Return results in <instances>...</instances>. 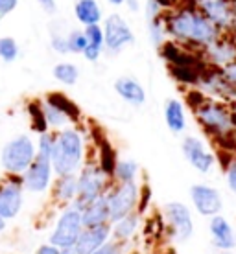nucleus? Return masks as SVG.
I'll list each match as a JSON object with an SVG mask.
<instances>
[{"mask_svg":"<svg viewBox=\"0 0 236 254\" xmlns=\"http://www.w3.org/2000/svg\"><path fill=\"white\" fill-rule=\"evenodd\" d=\"M164 26L166 35H172L181 45L194 46L199 50H205L220 37V30L216 26L190 7H183L164 17Z\"/></svg>","mask_w":236,"mask_h":254,"instance_id":"nucleus-1","label":"nucleus"},{"mask_svg":"<svg viewBox=\"0 0 236 254\" xmlns=\"http://www.w3.org/2000/svg\"><path fill=\"white\" fill-rule=\"evenodd\" d=\"M52 170L56 177L78 175L85 160L83 134L74 127H65L54 134L52 144Z\"/></svg>","mask_w":236,"mask_h":254,"instance_id":"nucleus-2","label":"nucleus"},{"mask_svg":"<svg viewBox=\"0 0 236 254\" xmlns=\"http://www.w3.org/2000/svg\"><path fill=\"white\" fill-rule=\"evenodd\" d=\"M194 116L205 131L218 140H229L235 136L236 126L233 109L220 100H203L194 107Z\"/></svg>","mask_w":236,"mask_h":254,"instance_id":"nucleus-3","label":"nucleus"},{"mask_svg":"<svg viewBox=\"0 0 236 254\" xmlns=\"http://www.w3.org/2000/svg\"><path fill=\"white\" fill-rule=\"evenodd\" d=\"M37 155V146L30 134L20 133L9 138L0 149V166L7 177H22Z\"/></svg>","mask_w":236,"mask_h":254,"instance_id":"nucleus-4","label":"nucleus"},{"mask_svg":"<svg viewBox=\"0 0 236 254\" xmlns=\"http://www.w3.org/2000/svg\"><path fill=\"white\" fill-rule=\"evenodd\" d=\"M78 199L71 206L78 208L79 212L83 206L98 197L105 195L111 188V175L102 170L100 164H83V168L78 172Z\"/></svg>","mask_w":236,"mask_h":254,"instance_id":"nucleus-5","label":"nucleus"},{"mask_svg":"<svg viewBox=\"0 0 236 254\" xmlns=\"http://www.w3.org/2000/svg\"><path fill=\"white\" fill-rule=\"evenodd\" d=\"M109 206V221L115 223L139 208L141 186L139 183H115L105 193Z\"/></svg>","mask_w":236,"mask_h":254,"instance_id":"nucleus-6","label":"nucleus"},{"mask_svg":"<svg viewBox=\"0 0 236 254\" xmlns=\"http://www.w3.org/2000/svg\"><path fill=\"white\" fill-rule=\"evenodd\" d=\"M81 230H83L81 212L78 208H74V206H67L59 214L58 221H56V229L52 230L48 243L58 249L74 247L79 234H81Z\"/></svg>","mask_w":236,"mask_h":254,"instance_id":"nucleus-7","label":"nucleus"},{"mask_svg":"<svg viewBox=\"0 0 236 254\" xmlns=\"http://www.w3.org/2000/svg\"><path fill=\"white\" fill-rule=\"evenodd\" d=\"M162 217L173 242L186 243L194 234V217L190 208L181 201H170L162 206Z\"/></svg>","mask_w":236,"mask_h":254,"instance_id":"nucleus-8","label":"nucleus"},{"mask_svg":"<svg viewBox=\"0 0 236 254\" xmlns=\"http://www.w3.org/2000/svg\"><path fill=\"white\" fill-rule=\"evenodd\" d=\"M22 188L28 193H45L50 190L52 183H54V170H52L50 155L45 153H37L30 168L22 175Z\"/></svg>","mask_w":236,"mask_h":254,"instance_id":"nucleus-9","label":"nucleus"},{"mask_svg":"<svg viewBox=\"0 0 236 254\" xmlns=\"http://www.w3.org/2000/svg\"><path fill=\"white\" fill-rule=\"evenodd\" d=\"M103 43H105V50L109 54H118L126 46L135 43V33L131 26L122 19L120 15H109L103 24Z\"/></svg>","mask_w":236,"mask_h":254,"instance_id":"nucleus-10","label":"nucleus"},{"mask_svg":"<svg viewBox=\"0 0 236 254\" xmlns=\"http://www.w3.org/2000/svg\"><path fill=\"white\" fill-rule=\"evenodd\" d=\"M24 206V188L20 177H7L0 183V217L15 219Z\"/></svg>","mask_w":236,"mask_h":254,"instance_id":"nucleus-11","label":"nucleus"},{"mask_svg":"<svg viewBox=\"0 0 236 254\" xmlns=\"http://www.w3.org/2000/svg\"><path fill=\"white\" fill-rule=\"evenodd\" d=\"M190 201L192 206L196 208L199 216L203 217H214L220 216L222 210H224V199H222V193L218 188L211 185H203V183H198V185L190 186Z\"/></svg>","mask_w":236,"mask_h":254,"instance_id":"nucleus-12","label":"nucleus"},{"mask_svg":"<svg viewBox=\"0 0 236 254\" xmlns=\"http://www.w3.org/2000/svg\"><path fill=\"white\" fill-rule=\"evenodd\" d=\"M194 6L198 7V13H201L220 32L233 28L235 7L231 0H194Z\"/></svg>","mask_w":236,"mask_h":254,"instance_id":"nucleus-13","label":"nucleus"},{"mask_svg":"<svg viewBox=\"0 0 236 254\" xmlns=\"http://www.w3.org/2000/svg\"><path fill=\"white\" fill-rule=\"evenodd\" d=\"M183 155L188 160V164L199 173H211L214 164H216V157L214 153L209 151V147L205 146V142L198 136H185L183 144H181Z\"/></svg>","mask_w":236,"mask_h":254,"instance_id":"nucleus-14","label":"nucleus"},{"mask_svg":"<svg viewBox=\"0 0 236 254\" xmlns=\"http://www.w3.org/2000/svg\"><path fill=\"white\" fill-rule=\"evenodd\" d=\"M209 234L211 242L218 251H233L236 247V232L227 217L214 216L209 219Z\"/></svg>","mask_w":236,"mask_h":254,"instance_id":"nucleus-15","label":"nucleus"},{"mask_svg":"<svg viewBox=\"0 0 236 254\" xmlns=\"http://www.w3.org/2000/svg\"><path fill=\"white\" fill-rule=\"evenodd\" d=\"M109 240H111V223L98 225V227H83L74 247L78 254H92L96 249H100Z\"/></svg>","mask_w":236,"mask_h":254,"instance_id":"nucleus-16","label":"nucleus"},{"mask_svg":"<svg viewBox=\"0 0 236 254\" xmlns=\"http://www.w3.org/2000/svg\"><path fill=\"white\" fill-rule=\"evenodd\" d=\"M203 56L214 68H224L229 63L236 61V43L229 39L218 37L212 45L205 48Z\"/></svg>","mask_w":236,"mask_h":254,"instance_id":"nucleus-17","label":"nucleus"},{"mask_svg":"<svg viewBox=\"0 0 236 254\" xmlns=\"http://www.w3.org/2000/svg\"><path fill=\"white\" fill-rule=\"evenodd\" d=\"M115 92L120 96L122 100L133 107H141L146 103V90L142 87V83L139 79H135L131 76H120L116 77L115 81Z\"/></svg>","mask_w":236,"mask_h":254,"instance_id":"nucleus-18","label":"nucleus"},{"mask_svg":"<svg viewBox=\"0 0 236 254\" xmlns=\"http://www.w3.org/2000/svg\"><path fill=\"white\" fill-rule=\"evenodd\" d=\"M52 197L61 206H71L78 199V177L76 175H63L56 177L52 183Z\"/></svg>","mask_w":236,"mask_h":254,"instance_id":"nucleus-19","label":"nucleus"},{"mask_svg":"<svg viewBox=\"0 0 236 254\" xmlns=\"http://www.w3.org/2000/svg\"><path fill=\"white\" fill-rule=\"evenodd\" d=\"M81 223L83 227H98V225H107L109 221V206L107 197L102 195L90 201L81 210Z\"/></svg>","mask_w":236,"mask_h":254,"instance_id":"nucleus-20","label":"nucleus"},{"mask_svg":"<svg viewBox=\"0 0 236 254\" xmlns=\"http://www.w3.org/2000/svg\"><path fill=\"white\" fill-rule=\"evenodd\" d=\"M141 227V214L139 212H133L129 216L122 217L118 221L111 223V238L116 240V242L128 243Z\"/></svg>","mask_w":236,"mask_h":254,"instance_id":"nucleus-21","label":"nucleus"},{"mask_svg":"<svg viewBox=\"0 0 236 254\" xmlns=\"http://www.w3.org/2000/svg\"><path fill=\"white\" fill-rule=\"evenodd\" d=\"M164 122L166 127L172 131L173 134H181L186 129V115L183 103L172 98V100H166L164 103Z\"/></svg>","mask_w":236,"mask_h":254,"instance_id":"nucleus-22","label":"nucleus"},{"mask_svg":"<svg viewBox=\"0 0 236 254\" xmlns=\"http://www.w3.org/2000/svg\"><path fill=\"white\" fill-rule=\"evenodd\" d=\"M85 37H87V48L83 52V58L87 59L89 63H96L100 56H102L103 48H105V43H103V30L100 24L94 26H87L85 30Z\"/></svg>","mask_w":236,"mask_h":254,"instance_id":"nucleus-23","label":"nucleus"},{"mask_svg":"<svg viewBox=\"0 0 236 254\" xmlns=\"http://www.w3.org/2000/svg\"><path fill=\"white\" fill-rule=\"evenodd\" d=\"M160 56L168 61V63H172V66H192V68H196L198 66V59L190 56V54H186L183 50V46H179L177 43H170V41H164L162 46H160Z\"/></svg>","mask_w":236,"mask_h":254,"instance_id":"nucleus-24","label":"nucleus"},{"mask_svg":"<svg viewBox=\"0 0 236 254\" xmlns=\"http://www.w3.org/2000/svg\"><path fill=\"white\" fill-rule=\"evenodd\" d=\"M74 15L85 28L100 24L102 20V7L96 0H78L74 6Z\"/></svg>","mask_w":236,"mask_h":254,"instance_id":"nucleus-25","label":"nucleus"},{"mask_svg":"<svg viewBox=\"0 0 236 254\" xmlns=\"http://www.w3.org/2000/svg\"><path fill=\"white\" fill-rule=\"evenodd\" d=\"M141 173V166L133 159H120L115 162L113 175L115 183H137V177Z\"/></svg>","mask_w":236,"mask_h":254,"instance_id":"nucleus-26","label":"nucleus"},{"mask_svg":"<svg viewBox=\"0 0 236 254\" xmlns=\"http://www.w3.org/2000/svg\"><path fill=\"white\" fill-rule=\"evenodd\" d=\"M41 111H43V116H45L48 129H58V131H61V129L69 127V124H71L69 116L65 115L59 107H56L54 103L48 102V100L41 102Z\"/></svg>","mask_w":236,"mask_h":254,"instance_id":"nucleus-27","label":"nucleus"},{"mask_svg":"<svg viewBox=\"0 0 236 254\" xmlns=\"http://www.w3.org/2000/svg\"><path fill=\"white\" fill-rule=\"evenodd\" d=\"M52 76L56 77L59 83H63L67 87H72V85H76L78 79H79V68H78L74 63L61 61V63H58L52 68Z\"/></svg>","mask_w":236,"mask_h":254,"instance_id":"nucleus-28","label":"nucleus"},{"mask_svg":"<svg viewBox=\"0 0 236 254\" xmlns=\"http://www.w3.org/2000/svg\"><path fill=\"white\" fill-rule=\"evenodd\" d=\"M46 100L50 103H54L56 107H59L61 111H63L65 115L69 116V120L71 122H78V118H79V109H78V105L72 100H69L67 96L63 94H48L46 96Z\"/></svg>","mask_w":236,"mask_h":254,"instance_id":"nucleus-29","label":"nucleus"},{"mask_svg":"<svg viewBox=\"0 0 236 254\" xmlns=\"http://www.w3.org/2000/svg\"><path fill=\"white\" fill-rule=\"evenodd\" d=\"M148 33H150V41L152 45L160 48L166 39V26H164V17H154V19H148Z\"/></svg>","mask_w":236,"mask_h":254,"instance_id":"nucleus-30","label":"nucleus"},{"mask_svg":"<svg viewBox=\"0 0 236 254\" xmlns=\"http://www.w3.org/2000/svg\"><path fill=\"white\" fill-rule=\"evenodd\" d=\"M20 48L13 37H0V59L4 63H15L19 59Z\"/></svg>","mask_w":236,"mask_h":254,"instance_id":"nucleus-31","label":"nucleus"},{"mask_svg":"<svg viewBox=\"0 0 236 254\" xmlns=\"http://www.w3.org/2000/svg\"><path fill=\"white\" fill-rule=\"evenodd\" d=\"M172 76L181 83L196 85L199 77V70L192 68V66H172Z\"/></svg>","mask_w":236,"mask_h":254,"instance_id":"nucleus-32","label":"nucleus"},{"mask_svg":"<svg viewBox=\"0 0 236 254\" xmlns=\"http://www.w3.org/2000/svg\"><path fill=\"white\" fill-rule=\"evenodd\" d=\"M67 46H69V54H83L87 48V37L81 30H74L67 35Z\"/></svg>","mask_w":236,"mask_h":254,"instance_id":"nucleus-33","label":"nucleus"},{"mask_svg":"<svg viewBox=\"0 0 236 254\" xmlns=\"http://www.w3.org/2000/svg\"><path fill=\"white\" fill-rule=\"evenodd\" d=\"M28 111H30V116H32L33 129H35V131H37L39 134L48 133V127H46L45 116H43V111H41V103H39V102L30 103Z\"/></svg>","mask_w":236,"mask_h":254,"instance_id":"nucleus-34","label":"nucleus"},{"mask_svg":"<svg viewBox=\"0 0 236 254\" xmlns=\"http://www.w3.org/2000/svg\"><path fill=\"white\" fill-rule=\"evenodd\" d=\"M222 70V76H224L227 87H229L231 94H233V102L236 100V61L235 63H229L227 66H224Z\"/></svg>","mask_w":236,"mask_h":254,"instance_id":"nucleus-35","label":"nucleus"},{"mask_svg":"<svg viewBox=\"0 0 236 254\" xmlns=\"http://www.w3.org/2000/svg\"><path fill=\"white\" fill-rule=\"evenodd\" d=\"M124 251H126V243L122 242H116V240H109L107 243H103L100 249H96L92 254H124Z\"/></svg>","mask_w":236,"mask_h":254,"instance_id":"nucleus-36","label":"nucleus"},{"mask_svg":"<svg viewBox=\"0 0 236 254\" xmlns=\"http://www.w3.org/2000/svg\"><path fill=\"white\" fill-rule=\"evenodd\" d=\"M225 181L233 193H236V160H229V164L225 168Z\"/></svg>","mask_w":236,"mask_h":254,"instance_id":"nucleus-37","label":"nucleus"},{"mask_svg":"<svg viewBox=\"0 0 236 254\" xmlns=\"http://www.w3.org/2000/svg\"><path fill=\"white\" fill-rule=\"evenodd\" d=\"M52 48L58 52V54H69V46H67V37L63 35H54L52 37Z\"/></svg>","mask_w":236,"mask_h":254,"instance_id":"nucleus-38","label":"nucleus"},{"mask_svg":"<svg viewBox=\"0 0 236 254\" xmlns=\"http://www.w3.org/2000/svg\"><path fill=\"white\" fill-rule=\"evenodd\" d=\"M17 4H19V0H0V20L6 15H9L17 7Z\"/></svg>","mask_w":236,"mask_h":254,"instance_id":"nucleus-39","label":"nucleus"},{"mask_svg":"<svg viewBox=\"0 0 236 254\" xmlns=\"http://www.w3.org/2000/svg\"><path fill=\"white\" fill-rule=\"evenodd\" d=\"M35 254H59V249L50 245V243H43V245H39Z\"/></svg>","mask_w":236,"mask_h":254,"instance_id":"nucleus-40","label":"nucleus"},{"mask_svg":"<svg viewBox=\"0 0 236 254\" xmlns=\"http://www.w3.org/2000/svg\"><path fill=\"white\" fill-rule=\"evenodd\" d=\"M39 4H41V6H43V9H46V11L48 13H54L56 11V0H37Z\"/></svg>","mask_w":236,"mask_h":254,"instance_id":"nucleus-41","label":"nucleus"},{"mask_svg":"<svg viewBox=\"0 0 236 254\" xmlns=\"http://www.w3.org/2000/svg\"><path fill=\"white\" fill-rule=\"evenodd\" d=\"M155 2L159 4L160 9H162V7H173L177 4V0H155Z\"/></svg>","mask_w":236,"mask_h":254,"instance_id":"nucleus-42","label":"nucleus"},{"mask_svg":"<svg viewBox=\"0 0 236 254\" xmlns=\"http://www.w3.org/2000/svg\"><path fill=\"white\" fill-rule=\"evenodd\" d=\"M124 4H126L131 11H139V7H141V6H139V0H126Z\"/></svg>","mask_w":236,"mask_h":254,"instance_id":"nucleus-43","label":"nucleus"},{"mask_svg":"<svg viewBox=\"0 0 236 254\" xmlns=\"http://www.w3.org/2000/svg\"><path fill=\"white\" fill-rule=\"evenodd\" d=\"M59 254H78L76 247H65V249H59Z\"/></svg>","mask_w":236,"mask_h":254,"instance_id":"nucleus-44","label":"nucleus"},{"mask_svg":"<svg viewBox=\"0 0 236 254\" xmlns=\"http://www.w3.org/2000/svg\"><path fill=\"white\" fill-rule=\"evenodd\" d=\"M6 227H7V221H4V219L0 217V234H2L4 230H6Z\"/></svg>","mask_w":236,"mask_h":254,"instance_id":"nucleus-45","label":"nucleus"},{"mask_svg":"<svg viewBox=\"0 0 236 254\" xmlns=\"http://www.w3.org/2000/svg\"><path fill=\"white\" fill-rule=\"evenodd\" d=\"M109 2H111L113 6H122V4L126 2V0H109Z\"/></svg>","mask_w":236,"mask_h":254,"instance_id":"nucleus-46","label":"nucleus"},{"mask_svg":"<svg viewBox=\"0 0 236 254\" xmlns=\"http://www.w3.org/2000/svg\"><path fill=\"white\" fill-rule=\"evenodd\" d=\"M231 103H233V116H235V126H236V100Z\"/></svg>","mask_w":236,"mask_h":254,"instance_id":"nucleus-47","label":"nucleus"},{"mask_svg":"<svg viewBox=\"0 0 236 254\" xmlns=\"http://www.w3.org/2000/svg\"><path fill=\"white\" fill-rule=\"evenodd\" d=\"M233 28H236V6H235V20H233Z\"/></svg>","mask_w":236,"mask_h":254,"instance_id":"nucleus-48","label":"nucleus"},{"mask_svg":"<svg viewBox=\"0 0 236 254\" xmlns=\"http://www.w3.org/2000/svg\"><path fill=\"white\" fill-rule=\"evenodd\" d=\"M0 183H2V177H0Z\"/></svg>","mask_w":236,"mask_h":254,"instance_id":"nucleus-49","label":"nucleus"}]
</instances>
